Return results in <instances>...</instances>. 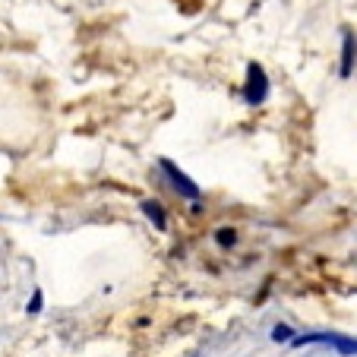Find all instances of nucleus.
<instances>
[{"instance_id": "1", "label": "nucleus", "mask_w": 357, "mask_h": 357, "mask_svg": "<svg viewBox=\"0 0 357 357\" xmlns=\"http://www.w3.org/2000/svg\"><path fill=\"white\" fill-rule=\"evenodd\" d=\"M266 95H269V76L259 63H250L247 67V82H243V101L247 105H263Z\"/></svg>"}, {"instance_id": "2", "label": "nucleus", "mask_w": 357, "mask_h": 357, "mask_svg": "<svg viewBox=\"0 0 357 357\" xmlns=\"http://www.w3.org/2000/svg\"><path fill=\"white\" fill-rule=\"evenodd\" d=\"M294 348H303V344H332L342 354H357V338H344V335H332V332H307V335H297Z\"/></svg>"}, {"instance_id": "3", "label": "nucleus", "mask_w": 357, "mask_h": 357, "mask_svg": "<svg viewBox=\"0 0 357 357\" xmlns=\"http://www.w3.org/2000/svg\"><path fill=\"white\" fill-rule=\"evenodd\" d=\"M158 168H162V174L168 177L171 187H174L181 196H187V199H199V187H196V183L190 181V177L183 174L174 162H171V158H158Z\"/></svg>"}, {"instance_id": "4", "label": "nucleus", "mask_w": 357, "mask_h": 357, "mask_svg": "<svg viewBox=\"0 0 357 357\" xmlns=\"http://www.w3.org/2000/svg\"><path fill=\"white\" fill-rule=\"evenodd\" d=\"M354 54H357V41L351 32H344V45H342V67H338V73L348 79L351 73H354Z\"/></svg>"}, {"instance_id": "5", "label": "nucleus", "mask_w": 357, "mask_h": 357, "mask_svg": "<svg viewBox=\"0 0 357 357\" xmlns=\"http://www.w3.org/2000/svg\"><path fill=\"white\" fill-rule=\"evenodd\" d=\"M139 209H142V215H146L149 222L155 225L158 231H165V225H168V218H165V209H162V206H158L155 199H142V206H139Z\"/></svg>"}, {"instance_id": "6", "label": "nucleus", "mask_w": 357, "mask_h": 357, "mask_svg": "<svg viewBox=\"0 0 357 357\" xmlns=\"http://www.w3.org/2000/svg\"><path fill=\"white\" fill-rule=\"evenodd\" d=\"M215 241L222 243V247H234V241H237V234L231 228H218L215 231Z\"/></svg>"}, {"instance_id": "7", "label": "nucleus", "mask_w": 357, "mask_h": 357, "mask_svg": "<svg viewBox=\"0 0 357 357\" xmlns=\"http://www.w3.org/2000/svg\"><path fill=\"white\" fill-rule=\"evenodd\" d=\"M272 342H294V335H291L288 326H275L272 329Z\"/></svg>"}, {"instance_id": "8", "label": "nucleus", "mask_w": 357, "mask_h": 357, "mask_svg": "<svg viewBox=\"0 0 357 357\" xmlns=\"http://www.w3.org/2000/svg\"><path fill=\"white\" fill-rule=\"evenodd\" d=\"M38 310H41V291H35L32 303H29V313H38Z\"/></svg>"}]
</instances>
